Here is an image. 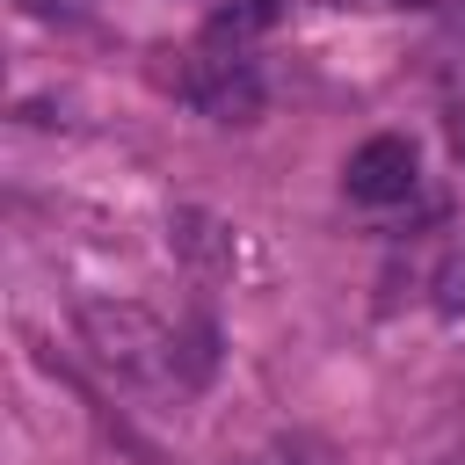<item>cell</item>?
Returning a JSON list of instances; mask_svg holds the SVG:
<instances>
[{
    "instance_id": "obj_7",
    "label": "cell",
    "mask_w": 465,
    "mask_h": 465,
    "mask_svg": "<svg viewBox=\"0 0 465 465\" xmlns=\"http://www.w3.org/2000/svg\"><path fill=\"white\" fill-rule=\"evenodd\" d=\"M443 138H450V160L465 167V102H450V116H443Z\"/></svg>"
},
{
    "instance_id": "obj_8",
    "label": "cell",
    "mask_w": 465,
    "mask_h": 465,
    "mask_svg": "<svg viewBox=\"0 0 465 465\" xmlns=\"http://www.w3.org/2000/svg\"><path fill=\"white\" fill-rule=\"evenodd\" d=\"M22 7H29V15H51V7H65V0H22Z\"/></svg>"
},
{
    "instance_id": "obj_5",
    "label": "cell",
    "mask_w": 465,
    "mask_h": 465,
    "mask_svg": "<svg viewBox=\"0 0 465 465\" xmlns=\"http://www.w3.org/2000/svg\"><path fill=\"white\" fill-rule=\"evenodd\" d=\"M276 15H283V0H218L211 22H203V44H247V36H262Z\"/></svg>"
},
{
    "instance_id": "obj_6",
    "label": "cell",
    "mask_w": 465,
    "mask_h": 465,
    "mask_svg": "<svg viewBox=\"0 0 465 465\" xmlns=\"http://www.w3.org/2000/svg\"><path fill=\"white\" fill-rule=\"evenodd\" d=\"M436 312H450V320L465 312V247H458V254L436 269Z\"/></svg>"
},
{
    "instance_id": "obj_9",
    "label": "cell",
    "mask_w": 465,
    "mask_h": 465,
    "mask_svg": "<svg viewBox=\"0 0 465 465\" xmlns=\"http://www.w3.org/2000/svg\"><path fill=\"white\" fill-rule=\"evenodd\" d=\"M349 7H356V0H349Z\"/></svg>"
},
{
    "instance_id": "obj_4",
    "label": "cell",
    "mask_w": 465,
    "mask_h": 465,
    "mask_svg": "<svg viewBox=\"0 0 465 465\" xmlns=\"http://www.w3.org/2000/svg\"><path fill=\"white\" fill-rule=\"evenodd\" d=\"M167 247H174L189 269H203V276H225V269L240 262L232 225H225V218H211V211H174V218H167Z\"/></svg>"
},
{
    "instance_id": "obj_1",
    "label": "cell",
    "mask_w": 465,
    "mask_h": 465,
    "mask_svg": "<svg viewBox=\"0 0 465 465\" xmlns=\"http://www.w3.org/2000/svg\"><path fill=\"white\" fill-rule=\"evenodd\" d=\"M73 320H80L87 349L116 378H131V385H174V334L145 305H131V298H80Z\"/></svg>"
},
{
    "instance_id": "obj_2",
    "label": "cell",
    "mask_w": 465,
    "mask_h": 465,
    "mask_svg": "<svg viewBox=\"0 0 465 465\" xmlns=\"http://www.w3.org/2000/svg\"><path fill=\"white\" fill-rule=\"evenodd\" d=\"M182 102H189L196 116H211V124H254V116L269 109V87H262V65L240 58V44H232V51L211 44V51H196V58L182 65Z\"/></svg>"
},
{
    "instance_id": "obj_3",
    "label": "cell",
    "mask_w": 465,
    "mask_h": 465,
    "mask_svg": "<svg viewBox=\"0 0 465 465\" xmlns=\"http://www.w3.org/2000/svg\"><path fill=\"white\" fill-rule=\"evenodd\" d=\"M414 182H421V160H414V138H400V131L363 138L349 153V167H341V189L356 203H407Z\"/></svg>"
}]
</instances>
